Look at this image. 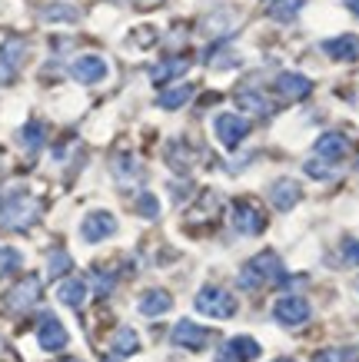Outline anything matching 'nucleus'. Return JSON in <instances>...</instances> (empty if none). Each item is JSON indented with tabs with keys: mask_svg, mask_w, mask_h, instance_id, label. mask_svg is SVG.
<instances>
[{
	"mask_svg": "<svg viewBox=\"0 0 359 362\" xmlns=\"http://www.w3.org/2000/svg\"><path fill=\"white\" fill-rule=\"evenodd\" d=\"M40 220V199H33L23 189L4 193L0 197V226L4 230H27Z\"/></svg>",
	"mask_w": 359,
	"mask_h": 362,
	"instance_id": "nucleus-1",
	"label": "nucleus"
},
{
	"mask_svg": "<svg viewBox=\"0 0 359 362\" xmlns=\"http://www.w3.org/2000/svg\"><path fill=\"white\" fill-rule=\"evenodd\" d=\"M286 273H283V263H280V256L276 252H260L256 259H250V263L239 269V286L243 289H260V286L266 283H283Z\"/></svg>",
	"mask_w": 359,
	"mask_h": 362,
	"instance_id": "nucleus-2",
	"label": "nucleus"
},
{
	"mask_svg": "<svg viewBox=\"0 0 359 362\" xmlns=\"http://www.w3.org/2000/svg\"><path fill=\"white\" fill-rule=\"evenodd\" d=\"M193 306L210 319H229L233 313H237V299L229 296L223 286H203V289L196 293Z\"/></svg>",
	"mask_w": 359,
	"mask_h": 362,
	"instance_id": "nucleus-3",
	"label": "nucleus"
},
{
	"mask_svg": "<svg viewBox=\"0 0 359 362\" xmlns=\"http://www.w3.org/2000/svg\"><path fill=\"white\" fill-rule=\"evenodd\" d=\"M23 54H27V40L23 37H7L0 44V83H11L17 77V70L23 64Z\"/></svg>",
	"mask_w": 359,
	"mask_h": 362,
	"instance_id": "nucleus-4",
	"label": "nucleus"
},
{
	"mask_svg": "<svg viewBox=\"0 0 359 362\" xmlns=\"http://www.w3.org/2000/svg\"><path fill=\"white\" fill-rule=\"evenodd\" d=\"M229 220H233V226H237L239 233H246V236H253V233H263V226H266L260 206H256V203H250V199H239V203H233Z\"/></svg>",
	"mask_w": 359,
	"mask_h": 362,
	"instance_id": "nucleus-5",
	"label": "nucleus"
},
{
	"mask_svg": "<svg viewBox=\"0 0 359 362\" xmlns=\"http://www.w3.org/2000/svg\"><path fill=\"white\" fill-rule=\"evenodd\" d=\"M273 316L283 326H300V322L309 319V303L303 296H280L276 306H273Z\"/></svg>",
	"mask_w": 359,
	"mask_h": 362,
	"instance_id": "nucleus-6",
	"label": "nucleus"
},
{
	"mask_svg": "<svg viewBox=\"0 0 359 362\" xmlns=\"http://www.w3.org/2000/svg\"><path fill=\"white\" fill-rule=\"evenodd\" d=\"M113 233H117V220L110 213H103V209L87 213L84 223H80V236L87 243H100V240H107V236H113Z\"/></svg>",
	"mask_w": 359,
	"mask_h": 362,
	"instance_id": "nucleus-7",
	"label": "nucleus"
},
{
	"mask_svg": "<svg viewBox=\"0 0 359 362\" xmlns=\"http://www.w3.org/2000/svg\"><path fill=\"white\" fill-rule=\"evenodd\" d=\"M170 339H173V346H180V349H203L210 342V332L203 329V326L190 322V319H180L173 326V332H170Z\"/></svg>",
	"mask_w": 359,
	"mask_h": 362,
	"instance_id": "nucleus-8",
	"label": "nucleus"
},
{
	"mask_svg": "<svg viewBox=\"0 0 359 362\" xmlns=\"http://www.w3.org/2000/svg\"><path fill=\"white\" fill-rule=\"evenodd\" d=\"M37 299H40V276H23L21 283L11 289L7 306H11L13 313H23V309H30Z\"/></svg>",
	"mask_w": 359,
	"mask_h": 362,
	"instance_id": "nucleus-9",
	"label": "nucleus"
},
{
	"mask_svg": "<svg viewBox=\"0 0 359 362\" xmlns=\"http://www.w3.org/2000/svg\"><path fill=\"white\" fill-rule=\"evenodd\" d=\"M37 342H40V349H44V352L64 349V346H67V329H64V322H60L57 316H50V313H47V316L40 319V329H37Z\"/></svg>",
	"mask_w": 359,
	"mask_h": 362,
	"instance_id": "nucleus-10",
	"label": "nucleus"
},
{
	"mask_svg": "<svg viewBox=\"0 0 359 362\" xmlns=\"http://www.w3.org/2000/svg\"><path fill=\"white\" fill-rule=\"evenodd\" d=\"M70 77L76 83H100V80L107 77V64H103V57H76L74 64H70Z\"/></svg>",
	"mask_w": 359,
	"mask_h": 362,
	"instance_id": "nucleus-11",
	"label": "nucleus"
},
{
	"mask_svg": "<svg viewBox=\"0 0 359 362\" xmlns=\"http://www.w3.org/2000/svg\"><path fill=\"white\" fill-rule=\"evenodd\" d=\"M250 133V123L243 120V117H237V113H223V117H217V136L223 140V146H239L243 143V136Z\"/></svg>",
	"mask_w": 359,
	"mask_h": 362,
	"instance_id": "nucleus-12",
	"label": "nucleus"
},
{
	"mask_svg": "<svg viewBox=\"0 0 359 362\" xmlns=\"http://www.w3.org/2000/svg\"><path fill=\"white\" fill-rule=\"evenodd\" d=\"M309 90H313V83H309V77H303V74H280L276 77V93L283 100H303L309 97Z\"/></svg>",
	"mask_w": 359,
	"mask_h": 362,
	"instance_id": "nucleus-13",
	"label": "nucleus"
},
{
	"mask_svg": "<svg viewBox=\"0 0 359 362\" xmlns=\"http://www.w3.org/2000/svg\"><path fill=\"white\" fill-rule=\"evenodd\" d=\"M300 197H303V193H300V187H296L293 180H276V183H273L270 187V203L276 209H293L296 203H300Z\"/></svg>",
	"mask_w": 359,
	"mask_h": 362,
	"instance_id": "nucleus-14",
	"label": "nucleus"
},
{
	"mask_svg": "<svg viewBox=\"0 0 359 362\" xmlns=\"http://www.w3.org/2000/svg\"><path fill=\"white\" fill-rule=\"evenodd\" d=\"M329 57H336V60H359V37L356 33H343V37H333L323 44Z\"/></svg>",
	"mask_w": 359,
	"mask_h": 362,
	"instance_id": "nucleus-15",
	"label": "nucleus"
},
{
	"mask_svg": "<svg viewBox=\"0 0 359 362\" xmlns=\"http://www.w3.org/2000/svg\"><path fill=\"white\" fill-rule=\"evenodd\" d=\"M349 153V140L343 133H323L316 140V156H326V160H343Z\"/></svg>",
	"mask_w": 359,
	"mask_h": 362,
	"instance_id": "nucleus-16",
	"label": "nucleus"
},
{
	"mask_svg": "<svg viewBox=\"0 0 359 362\" xmlns=\"http://www.w3.org/2000/svg\"><path fill=\"white\" fill-rule=\"evenodd\" d=\"M237 107L246 113H256V117H270L273 113V103L263 97L260 90H239L237 93Z\"/></svg>",
	"mask_w": 359,
	"mask_h": 362,
	"instance_id": "nucleus-17",
	"label": "nucleus"
},
{
	"mask_svg": "<svg viewBox=\"0 0 359 362\" xmlns=\"http://www.w3.org/2000/svg\"><path fill=\"white\" fill-rule=\"evenodd\" d=\"M170 306H173V299H170L166 289H150V293H143L140 296V313L143 316H164Z\"/></svg>",
	"mask_w": 359,
	"mask_h": 362,
	"instance_id": "nucleus-18",
	"label": "nucleus"
},
{
	"mask_svg": "<svg viewBox=\"0 0 359 362\" xmlns=\"http://www.w3.org/2000/svg\"><path fill=\"white\" fill-rule=\"evenodd\" d=\"M57 299L64 303V306H84V299H87V283L84 279H64V283L57 286Z\"/></svg>",
	"mask_w": 359,
	"mask_h": 362,
	"instance_id": "nucleus-19",
	"label": "nucleus"
},
{
	"mask_svg": "<svg viewBox=\"0 0 359 362\" xmlns=\"http://www.w3.org/2000/svg\"><path fill=\"white\" fill-rule=\"evenodd\" d=\"M110 349H113V356H133V352L140 349V336L130 329V326H120L117 332H113V342H110Z\"/></svg>",
	"mask_w": 359,
	"mask_h": 362,
	"instance_id": "nucleus-20",
	"label": "nucleus"
},
{
	"mask_svg": "<svg viewBox=\"0 0 359 362\" xmlns=\"http://www.w3.org/2000/svg\"><path fill=\"white\" fill-rule=\"evenodd\" d=\"M190 70V60H164V64H156V66H150V80L153 83H166V80H173V77H180V74H186Z\"/></svg>",
	"mask_w": 359,
	"mask_h": 362,
	"instance_id": "nucleus-21",
	"label": "nucleus"
},
{
	"mask_svg": "<svg viewBox=\"0 0 359 362\" xmlns=\"http://www.w3.org/2000/svg\"><path fill=\"white\" fill-rule=\"evenodd\" d=\"M190 97H193V87L180 83V87H173V90H166V93H160V100H156V103H160L164 110H180V107H183Z\"/></svg>",
	"mask_w": 359,
	"mask_h": 362,
	"instance_id": "nucleus-22",
	"label": "nucleus"
},
{
	"mask_svg": "<svg viewBox=\"0 0 359 362\" xmlns=\"http://www.w3.org/2000/svg\"><path fill=\"white\" fill-rule=\"evenodd\" d=\"M300 11H303V0H273L270 4V17L283 23H290Z\"/></svg>",
	"mask_w": 359,
	"mask_h": 362,
	"instance_id": "nucleus-23",
	"label": "nucleus"
},
{
	"mask_svg": "<svg viewBox=\"0 0 359 362\" xmlns=\"http://www.w3.org/2000/svg\"><path fill=\"white\" fill-rule=\"evenodd\" d=\"M23 266V256L13 246H0V279H7V276H13L17 269Z\"/></svg>",
	"mask_w": 359,
	"mask_h": 362,
	"instance_id": "nucleus-24",
	"label": "nucleus"
},
{
	"mask_svg": "<svg viewBox=\"0 0 359 362\" xmlns=\"http://www.w3.org/2000/svg\"><path fill=\"white\" fill-rule=\"evenodd\" d=\"M21 143L27 150H40L44 146V123H27L21 130Z\"/></svg>",
	"mask_w": 359,
	"mask_h": 362,
	"instance_id": "nucleus-25",
	"label": "nucleus"
},
{
	"mask_svg": "<svg viewBox=\"0 0 359 362\" xmlns=\"http://www.w3.org/2000/svg\"><path fill=\"white\" fill-rule=\"evenodd\" d=\"M70 266H74V263H70V252L54 250V252H50V259H47V276H50V279H57V276H64Z\"/></svg>",
	"mask_w": 359,
	"mask_h": 362,
	"instance_id": "nucleus-26",
	"label": "nucleus"
},
{
	"mask_svg": "<svg viewBox=\"0 0 359 362\" xmlns=\"http://www.w3.org/2000/svg\"><path fill=\"white\" fill-rule=\"evenodd\" d=\"M359 359V349H323L316 352L313 362H356Z\"/></svg>",
	"mask_w": 359,
	"mask_h": 362,
	"instance_id": "nucleus-27",
	"label": "nucleus"
},
{
	"mask_svg": "<svg viewBox=\"0 0 359 362\" xmlns=\"http://www.w3.org/2000/svg\"><path fill=\"white\" fill-rule=\"evenodd\" d=\"M137 209H140V216H147V220H156V216H160V203H156V197H153V193H140Z\"/></svg>",
	"mask_w": 359,
	"mask_h": 362,
	"instance_id": "nucleus-28",
	"label": "nucleus"
},
{
	"mask_svg": "<svg viewBox=\"0 0 359 362\" xmlns=\"http://www.w3.org/2000/svg\"><path fill=\"white\" fill-rule=\"evenodd\" d=\"M44 21H67V23H74L76 21V11H74V7H64V4H60V7H47Z\"/></svg>",
	"mask_w": 359,
	"mask_h": 362,
	"instance_id": "nucleus-29",
	"label": "nucleus"
},
{
	"mask_svg": "<svg viewBox=\"0 0 359 362\" xmlns=\"http://www.w3.org/2000/svg\"><path fill=\"white\" fill-rule=\"evenodd\" d=\"M113 170H117V176H123V180H127V176H137V173H140V166L133 163V156H117Z\"/></svg>",
	"mask_w": 359,
	"mask_h": 362,
	"instance_id": "nucleus-30",
	"label": "nucleus"
},
{
	"mask_svg": "<svg viewBox=\"0 0 359 362\" xmlns=\"http://www.w3.org/2000/svg\"><path fill=\"white\" fill-rule=\"evenodd\" d=\"M217 362H246V359H243V352H239V349H237V342L229 339V342H227V346H223V349H220Z\"/></svg>",
	"mask_w": 359,
	"mask_h": 362,
	"instance_id": "nucleus-31",
	"label": "nucleus"
},
{
	"mask_svg": "<svg viewBox=\"0 0 359 362\" xmlns=\"http://www.w3.org/2000/svg\"><path fill=\"white\" fill-rule=\"evenodd\" d=\"M343 259L349 266H359V240H346L343 243Z\"/></svg>",
	"mask_w": 359,
	"mask_h": 362,
	"instance_id": "nucleus-32",
	"label": "nucleus"
},
{
	"mask_svg": "<svg viewBox=\"0 0 359 362\" xmlns=\"http://www.w3.org/2000/svg\"><path fill=\"white\" fill-rule=\"evenodd\" d=\"M306 173L316 176V180H326V176H333V166H323L319 160H309V163H306Z\"/></svg>",
	"mask_w": 359,
	"mask_h": 362,
	"instance_id": "nucleus-33",
	"label": "nucleus"
},
{
	"mask_svg": "<svg viewBox=\"0 0 359 362\" xmlns=\"http://www.w3.org/2000/svg\"><path fill=\"white\" fill-rule=\"evenodd\" d=\"M93 283H97V296H107L110 286H113V276L110 273H93Z\"/></svg>",
	"mask_w": 359,
	"mask_h": 362,
	"instance_id": "nucleus-34",
	"label": "nucleus"
},
{
	"mask_svg": "<svg viewBox=\"0 0 359 362\" xmlns=\"http://www.w3.org/2000/svg\"><path fill=\"white\" fill-rule=\"evenodd\" d=\"M343 4L349 7V13H356V17H359V0H343Z\"/></svg>",
	"mask_w": 359,
	"mask_h": 362,
	"instance_id": "nucleus-35",
	"label": "nucleus"
},
{
	"mask_svg": "<svg viewBox=\"0 0 359 362\" xmlns=\"http://www.w3.org/2000/svg\"><path fill=\"white\" fill-rule=\"evenodd\" d=\"M103 362H120V359H117V356H107V359H103Z\"/></svg>",
	"mask_w": 359,
	"mask_h": 362,
	"instance_id": "nucleus-36",
	"label": "nucleus"
},
{
	"mask_svg": "<svg viewBox=\"0 0 359 362\" xmlns=\"http://www.w3.org/2000/svg\"><path fill=\"white\" fill-rule=\"evenodd\" d=\"M276 362H296V359H276Z\"/></svg>",
	"mask_w": 359,
	"mask_h": 362,
	"instance_id": "nucleus-37",
	"label": "nucleus"
},
{
	"mask_svg": "<svg viewBox=\"0 0 359 362\" xmlns=\"http://www.w3.org/2000/svg\"><path fill=\"white\" fill-rule=\"evenodd\" d=\"M64 362H80V359H64Z\"/></svg>",
	"mask_w": 359,
	"mask_h": 362,
	"instance_id": "nucleus-38",
	"label": "nucleus"
}]
</instances>
